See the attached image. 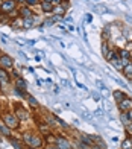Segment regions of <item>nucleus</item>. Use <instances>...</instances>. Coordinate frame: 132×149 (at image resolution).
Returning a JSON list of instances; mask_svg holds the SVG:
<instances>
[{
	"instance_id": "nucleus-1",
	"label": "nucleus",
	"mask_w": 132,
	"mask_h": 149,
	"mask_svg": "<svg viewBox=\"0 0 132 149\" xmlns=\"http://www.w3.org/2000/svg\"><path fill=\"white\" fill-rule=\"evenodd\" d=\"M21 141L26 146L35 148V149H43V146H44L43 135L38 131H24L21 134Z\"/></svg>"
},
{
	"instance_id": "nucleus-2",
	"label": "nucleus",
	"mask_w": 132,
	"mask_h": 149,
	"mask_svg": "<svg viewBox=\"0 0 132 149\" xmlns=\"http://www.w3.org/2000/svg\"><path fill=\"white\" fill-rule=\"evenodd\" d=\"M0 119L5 122V125L9 128L11 131H18L20 126H21V122L18 120V117L14 114V111H9V110H5L0 113Z\"/></svg>"
},
{
	"instance_id": "nucleus-3",
	"label": "nucleus",
	"mask_w": 132,
	"mask_h": 149,
	"mask_svg": "<svg viewBox=\"0 0 132 149\" xmlns=\"http://www.w3.org/2000/svg\"><path fill=\"white\" fill-rule=\"evenodd\" d=\"M14 91L21 97H26L28 96V82L23 79V76H20L17 79H14Z\"/></svg>"
},
{
	"instance_id": "nucleus-4",
	"label": "nucleus",
	"mask_w": 132,
	"mask_h": 149,
	"mask_svg": "<svg viewBox=\"0 0 132 149\" xmlns=\"http://www.w3.org/2000/svg\"><path fill=\"white\" fill-rule=\"evenodd\" d=\"M12 111H14V114L18 117V120H20V122L28 120V119H29V116H30L29 110H28V108H26L24 105H21V104H14V107H12Z\"/></svg>"
},
{
	"instance_id": "nucleus-5",
	"label": "nucleus",
	"mask_w": 132,
	"mask_h": 149,
	"mask_svg": "<svg viewBox=\"0 0 132 149\" xmlns=\"http://www.w3.org/2000/svg\"><path fill=\"white\" fill-rule=\"evenodd\" d=\"M55 146H56V149H73L71 140L68 137H65V135H62V134H56Z\"/></svg>"
},
{
	"instance_id": "nucleus-6",
	"label": "nucleus",
	"mask_w": 132,
	"mask_h": 149,
	"mask_svg": "<svg viewBox=\"0 0 132 149\" xmlns=\"http://www.w3.org/2000/svg\"><path fill=\"white\" fill-rule=\"evenodd\" d=\"M18 9V5L15 0H3L2 2V6H0V12L2 14H12L14 11Z\"/></svg>"
},
{
	"instance_id": "nucleus-7",
	"label": "nucleus",
	"mask_w": 132,
	"mask_h": 149,
	"mask_svg": "<svg viewBox=\"0 0 132 149\" xmlns=\"http://www.w3.org/2000/svg\"><path fill=\"white\" fill-rule=\"evenodd\" d=\"M0 67L5 70H12L15 67V63L14 59H12L11 55H8V53H0Z\"/></svg>"
},
{
	"instance_id": "nucleus-8",
	"label": "nucleus",
	"mask_w": 132,
	"mask_h": 149,
	"mask_svg": "<svg viewBox=\"0 0 132 149\" xmlns=\"http://www.w3.org/2000/svg\"><path fill=\"white\" fill-rule=\"evenodd\" d=\"M39 22L38 20V17L34 14L32 17H29V18H21V23H23V29H32L34 26H37V23Z\"/></svg>"
},
{
	"instance_id": "nucleus-9",
	"label": "nucleus",
	"mask_w": 132,
	"mask_h": 149,
	"mask_svg": "<svg viewBox=\"0 0 132 149\" xmlns=\"http://www.w3.org/2000/svg\"><path fill=\"white\" fill-rule=\"evenodd\" d=\"M17 12H18V17H20V18H29V17L34 15V11H32V8H29V6H26V5L18 6Z\"/></svg>"
},
{
	"instance_id": "nucleus-10",
	"label": "nucleus",
	"mask_w": 132,
	"mask_h": 149,
	"mask_svg": "<svg viewBox=\"0 0 132 149\" xmlns=\"http://www.w3.org/2000/svg\"><path fill=\"white\" fill-rule=\"evenodd\" d=\"M9 82H11V74H9V72L0 67V87L9 85Z\"/></svg>"
},
{
	"instance_id": "nucleus-11",
	"label": "nucleus",
	"mask_w": 132,
	"mask_h": 149,
	"mask_svg": "<svg viewBox=\"0 0 132 149\" xmlns=\"http://www.w3.org/2000/svg\"><path fill=\"white\" fill-rule=\"evenodd\" d=\"M117 108H118V111H128L132 108V99L128 96V97H124L123 100H120V102H117Z\"/></svg>"
},
{
	"instance_id": "nucleus-12",
	"label": "nucleus",
	"mask_w": 132,
	"mask_h": 149,
	"mask_svg": "<svg viewBox=\"0 0 132 149\" xmlns=\"http://www.w3.org/2000/svg\"><path fill=\"white\" fill-rule=\"evenodd\" d=\"M53 3L52 2H39V9H41V12L44 15H52V11H53Z\"/></svg>"
},
{
	"instance_id": "nucleus-13",
	"label": "nucleus",
	"mask_w": 132,
	"mask_h": 149,
	"mask_svg": "<svg viewBox=\"0 0 132 149\" xmlns=\"http://www.w3.org/2000/svg\"><path fill=\"white\" fill-rule=\"evenodd\" d=\"M8 140H9V143L12 145L14 149H26L24 148L26 145L21 141V139H17V137H14V135H11V137H8Z\"/></svg>"
},
{
	"instance_id": "nucleus-14",
	"label": "nucleus",
	"mask_w": 132,
	"mask_h": 149,
	"mask_svg": "<svg viewBox=\"0 0 132 149\" xmlns=\"http://www.w3.org/2000/svg\"><path fill=\"white\" fill-rule=\"evenodd\" d=\"M52 14L64 18V17H65V14H67V11L64 9V6H62L61 3H59V5H55V6H53V11H52Z\"/></svg>"
},
{
	"instance_id": "nucleus-15",
	"label": "nucleus",
	"mask_w": 132,
	"mask_h": 149,
	"mask_svg": "<svg viewBox=\"0 0 132 149\" xmlns=\"http://www.w3.org/2000/svg\"><path fill=\"white\" fill-rule=\"evenodd\" d=\"M0 135H3V137H6V139L12 135V131H11L6 125H5V122H3L2 119H0Z\"/></svg>"
},
{
	"instance_id": "nucleus-16",
	"label": "nucleus",
	"mask_w": 132,
	"mask_h": 149,
	"mask_svg": "<svg viewBox=\"0 0 132 149\" xmlns=\"http://www.w3.org/2000/svg\"><path fill=\"white\" fill-rule=\"evenodd\" d=\"M43 140H44V145H55L56 134L55 132H47V134L43 135Z\"/></svg>"
},
{
	"instance_id": "nucleus-17",
	"label": "nucleus",
	"mask_w": 132,
	"mask_h": 149,
	"mask_svg": "<svg viewBox=\"0 0 132 149\" xmlns=\"http://www.w3.org/2000/svg\"><path fill=\"white\" fill-rule=\"evenodd\" d=\"M111 96H113V99L115 100V102H120V100H123L124 97H128V94L122 91V90H114L113 93H111Z\"/></svg>"
},
{
	"instance_id": "nucleus-18",
	"label": "nucleus",
	"mask_w": 132,
	"mask_h": 149,
	"mask_svg": "<svg viewBox=\"0 0 132 149\" xmlns=\"http://www.w3.org/2000/svg\"><path fill=\"white\" fill-rule=\"evenodd\" d=\"M109 64L113 65L115 70H118V72H122V70H123V67H124V65H123V63H122V59L118 58V56H117V58H114V59H111V61H109Z\"/></svg>"
},
{
	"instance_id": "nucleus-19",
	"label": "nucleus",
	"mask_w": 132,
	"mask_h": 149,
	"mask_svg": "<svg viewBox=\"0 0 132 149\" xmlns=\"http://www.w3.org/2000/svg\"><path fill=\"white\" fill-rule=\"evenodd\" d=\"M26 102H28L32 108H39V102L32 96V94H28V96H26Z\"/></svg>"
},
{
	"instance_id": "nucleus-20",
	"label": "nucleus",
	"mask_w": 132,
	"mask_h": 149,
	"mask_svg": "<svg viewBox=\"0 0 132 149\" xmlns=\"http://www.w3.org/2000/svg\"><path fill=\"white\" fill-rule=\"evenodd\" d=\"M122 73H123L128 79H132V63L128 64V65H124V67H123V70H122Z\"/></svg>"
},
{
	"instance_id": "nucleus-21",
	"label": "nucleus",
	"mask_w": 132,
	"mask_h": 149,
	"mask_svg": "<svg viewBox=\"0 0 132 149\" xmlns=\"http://www.w3.org/2000/svg\"><path fill=\"white\" fill-rule=\"evenodd\" d=\"M120 149H132V141H131V137H126V139H124V140L122 141Z\"/></svg>"
},
{
	"instance_id": "nucleus-22",
	"label": "nucleus",
	"mask_w": 132,
	"mask_h": 149,
	"mask_svg": "<svg viewBox=\"0 0 132 149\" xmlns=\"http://www.w3.org/2000/svg\"><path fill=\"white\" fill-rule=\"evenodd\" d=\"M120 120H122V125L123 126H126L128 123H129V117H128V114H126V111H120Z\"/></svg>"
},
{
	"instance_id": "nucleus-23",
	"label": "nucleus",
	"mask_w": 132,
	"mask_h": 149,
	"mask_svg": "<svg viewBox=\"0 0 132 149\" xmlns=\"http://www.w3.org/2000/svg\"><path fill=\"white\" fill-rule=\"evenodd\" d=\"M53 24H55V22H53V18H52V17L49 15V18H46L44 22H43L41 24H39V26H44V28H52V26H53Z\"/></svg>"
},
{
	"instance_id": "nucleus-24",
	"label": "nucleus",
	"mask_w": 132,
	"mask_h": 149,
	"mask_svg": "<svg viewBox=\"0 0 132 149\" xmlns=\"http://www.w3.org/2000/svg\"><path fill=\"white\" fill-rule=\"evenodd\" d=\"M39 2L41 0H24V5L29 8H35V6H39Z\"/></svg>"
},
{
	"instance_id": "nucleus-25",
	"label": "nucleus",
	"mask_w": 132,
	"mask_h": 149,
	"mask_svg": "<svg viewBox=\"0 0 132 149\" xmlns=\"http://www.w3.org/2000/svg\"><path fill=\"white\" fill-rule=\"evenodd\" d=\"M108 52H109V44H108V41H102V55H103V58H106Z\"/></svg>"
},
{
	"instance_id": "nucleus-26",
	"label": "nucleus",
	"mask_w": 132,
	"mask_h": 149,
	"mask_svg": "<svg viewBox=\"0 0 132 149\" xmlns=\"http://www.w3.org/2000/svg\"><path fill=\"white\" fill-rule=\"evenodd\" d=\"M108 38H109V26H105L103 32H102V40L103 41H108Z\"/></svg>"
},
{
	"instance_id": "nucleus-27",
	"label": "nucleus",
	"mask_w": 132,
	"mask_h": 149,
	"mask_svg": "<svg viewBox=\"0 0 132 149\" xmlns=\"http://www.w3.org/2000/svg\"><path fill=\"white\" fill-rule=\"evenodd\" d=\"M124 132H126L128 137H132V122H129V123L124 126Z\"/></svg>"
},
{
	"instance_id": "nucleus-28",
	"label": "nucleus",
	"mask_w": 132,
	"mask_h": 149,
	"mask_svg": "<svg viewBox=\"0 0 132 149\" xmlns=\"http://www.w3.org/2000/svg\"><path fill=\"white\" fill-rule=\"evenodd\" d=\"M9 74H11V78H14V79H17V78L21 76V74H20V72H18V70H15V69H12V70L9 72Z\"/></svg>"
},
{
	"instance_id": "nucleus-29",
	"label": "nucleus",
	"mask_w": 132,
	"mask_h": 149,
	"mask_svg": "<svg viewBox=\"0 0 132 149\" xmlns=\"http://www.w3.org/2000/svg\"><path fill=\"white\" fill-rule=\"evenodd\" d=\"M100 93H102V96H103V97H109V94H111L106 87H102V88H100Z\"/></svg>"
},
{
	"instance_id": "nucleus-30",
	"label": "nucleus",
	"mask_w": 132,
	"mask_h": 149,
	"mask_svg": "<svg viewBox=\"0 0 132 149\" xmlns=\"http://www.w3.org/2000/svg\"><path fill=\"white\" fill-rule=\"evenodd\" d=\"M61 5L64 6L65 11H68V8H70V0H61Z\"/></svg>"
},
{
	"instance_id": "nucleus-31",
	"label": "nucleus",
	"mask_w": 132,
	"mask_h": 149,
	"mask_svg": "<svg viewBox=\"0 0 132 149\" xmlns=\"http://www.w3.org/2000/svg\"><path fill=\"white\" fill-rule=\"evenodd\" d=\"M82 117H84V119H87V120H91V114L85 111V113H82Z\"/></svg>"
},
{
	"instance_id": "nucleus-32",
	"label": "nucleus",
	"mask_w": 132,
	"mask_h": 149,
	"mask_svg": "<svg viewBox=\"0 0 132 149\" xmlns=\"http://www.w3.org/2000/svg\"><path fill=\"white\" fill-rule=\"evenodd\" d=\"M94 116L96 117H102V110H100V108H97V110L94 111Z\"/></svg>"
},
{
	"instance_id": "nucleus-33",
	"label": "nucleus",
	"mask_w": 132,
	"mask_h": 149,
	"mask_svg": "<svg viewBox=\"0 0 132 149\" xmlns=\"http://www.w3.org/2000/svg\"><path fill=\"white\" fill-rule=\"evenodd\" d=\"M43 149H56V146L55 145H44Z\"/></svg>"
},
{
	"instance_id": "nucleus-34",
	"label": "nucleus",
	"mask_w": 132,
	"mask_h": 149,
	"mask_svg": "<svg viewBox=\"0 0 132 149\" xmlns=\"http://www.w3.org/2000/svg\"><path fill=\"white\" fill-rule=\"evenodd\" d=\"M91 20H93L91 14H87V15H85V22H87V23H91Z\"/></svg>"
},
{
	"instance_id": "nucleus-35",
	"label": "nucleus",
	"mask_w": 132,
	"mask_h": 149,
	"mask_svg": "<svg viewBox=\"0 0 132 149\" xmlns=\"http://www.w3.org/2000/svg\"><path fill=\"white\" fill-rule=\"evenodd\" d=\"M93 97H94V100H97V102L102 99V96H100V94H96V93H93Z\"/></svg>"
},
{
	"instance_id": "nucleus-36",
	"label": "nucleus",
	"mask_w": 132,
	"mask_h": 149,
	"mask_svg": "<svg viewBox=\"0 0 132 149\" xmlns=\"http://www.w3.org/2000/svg\"><path fill=\"white\" fill-rule=\"evenodd\" d=\"M126 114H128V117H129V120L132 122V108H131V110H128V111H126Z\"/></svg>"
},
{
	"instance_id": "nucleus-37",
	"label": "nucleus",
	"mask_w": 132,
	"mask_h": 149,
	"mask_svg": "<svg viewBox=\"0 0 132 149\" xmlns=\"http://www.w3.org/2000/svg\"><path fill=\"white\" fill-rule=\"evenodd\" d=\"M15 2H17V5H20V6L24 5V0H15Z\"/></svg>"
},
{
	"instance_id": "nucleus-38",
	"label": "nucleus",
	"mask_w": 132,
	"mask_h": 149,
	"mask_svg": "<svg viewBox=\"0 0 132 149\" xmlns=\"http://www.w3.org/2000/svg\"><path fill=\"white\" fill-rule=\"evenodd\" d=\"M41 2H52V3H53V0H41Z\"/></svg>"
},
{
	"instance_id": "nucleus-39",
	"label": "nucleus",
	"mask_w": 132,
	"mask_h": 149,
	"mask_svg": "<svg viewBox=\"0 0 132 149\" xmlns=\"http://www.w3.org/2000/svg\"><path fill=\"white\" fill-rule=\"evenodd\" d=\"M26 149H35V148H29V146H28V148H26Z\"/></svg>"
},
{
	"instance_id": "nucleus-40",
	"label": "nucleus",
	"mask_w": 132,
	"mask_h": 149,
	"mask_svg": "<svg viewBox=\"0 0 132 149\" xmlns=\"http://www.w3.org/2000/svg\"><path fill=\"white\" fill-rule=\"evenodd\" d=\"M2 2H3V0H0V6H2Z\"/></svg>"
},
{
	"instance_id": "nucleus-41",
	"label": "nucleus",
	"mask_w": 132,
	"mask_h": 149,
	"mask_svg": "<svg viewBox=\"0 0 132 149\" xmlns=\"http://www.w3.org/2000/svg\"><path fill=\"white\" fill-rule=\"evenodd\" d=\"M131 141H132V137H131Z\"/></svg>"
},
{
	"instance_id": "nucleus-42",
	"label": "nucleus",
	"mask_w": 132,
	"mask_h": 149,
	"mask_svg": "<svg viewBox=\"0 0 132 149\" xmlns=\"http://www.w3.org/2000/svg\"><path fill=\"white\" fill-rule=\"evenodd\" d=\"M0 149H2V148H0Z\"/></svg>"
},
{
	"instance_id": "nucleus-43",
	"label": "nucleus",
	"mask_w": 132,
	"mask_h": 149,
	"mask_svg": "<svg viewBox=\"0 0 132 149\" xmlns=\"http://www.w3.org/2000/svg\"><path fill=\"white\" fill-rule=\"evenodd\" d=\"M131 81H132V79H131Z\"/></svg>"
}]
</instances>
